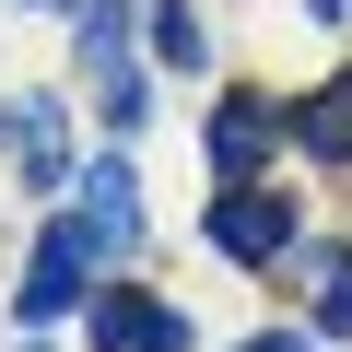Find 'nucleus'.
<instances>
[{
  "label": "nucleus",
  "instance_id": "obj_1",
  "mask_svg": "<svg viewBox=\"0 0 352 352\" xmlns=\"http://www.w3.org/2000/svg\"><path fill=\"white\" fill-rule=\"evenodd\" d=\"M212 247H223V258H247V270H258V258H282V247H294V200H282V188H258V176H223V200H212Z\"/></svg>",
  "mask_w": 352,
  "mask_h": 352
},
{
  "label": "nucleus",
  "instance_id": "obj_2",
  "mask_svg": "<svg viewBox=\"0 0 352 352\" xmlns=\"http://www.w3.org/2000/svg\"><path fill=\"white\" fill-rule=\"evenodd\" d=\"M94 223H47L36 235V282H24V317H59V305H82V270H94Z\"/></svg>",
  "mask_w": 352,
  "mask_h": 352
},
{
  "label": "nucleus",
  "instance_id": "obj_3",
  "mask_svg": "<svg viewBox=\"0 0 352 352\" xmlns=\"http://www.w3.org/2000/svg\"><path fill=\"white\" fill-rule=\"evenodd\" d=\"M94 352H188V317L164 294H106L94 305Z\"/></svg>",
  "mask_w": 352,
  "mask_h": 352
},
{
  "label": "nucleus",
  "instance_id": "obj_4",
  "mask_svg": "<svg viewBox=\"0 0 352 352\" xmlns=\"http://www.w3.org/2000/svg\"><path fill=\"white\" fill-rule=\"evenodd\" d=\"M270 153H282V118H270L258 94H223V106H212V176H258Z\"/></svg>",
  "mask_w": 352,
  "mask_h": 352
},
{
  "label": "nucleus",
  "instance_id": "obj_5",
  "mask_svg": "<svg viewBox=\"0 0 352 352\" xmlns=\"http://www.w3.org/2000/svg\"><path fill=\"white\" fill-rule=\"evenodd\" d=\"M0 141L24 153L36 188H71V164H59V106H47V94H12V106H0Z\"/></svg>",
  "mask_w": 352,
  "mask_h": 352
},
{
  "label": "nucleus",
  "instance_id": "obj_6",
  "mask_svg": "<svg viewBox=\"0 0 352 352\" xmlns=\"http://www.w3.org/2000/svg\"><path fill=\"white\" fill-rule=\"evenodd\" d=\"M82 223L106 247H141V188H129V164H82Z\"/></svg>",
  "mask_w": 352,
  "mask_h": 352
},
{
  "label": "nucleus",
  "instance_id": "obj_7",
  "mask_svg": "<svg viewBox=\"0 0 352 352\" xmlns=\"http://www.w3.org/2000/svg\"><path fill=\"white\" fill-rule=\"evenodd\" d=\"M294 141H305V153H317V164H352V71H340V82H317V94H305V118H294Z\"/></svg>",
  "mask_w": 352,
  "mask_h": 352
},
{
  "label": "nucleus",
  "instance_id": "obj_8",
  "mask_svg": "<svg viewBox=\"0 0 352 352\" xmlns=\"http://www.w3.org/2000/svg\"><path fill=\"white\" fill-rule=\"evenodd\" d=\"M153 59L164 71H200V24L176 12V0H153Z\"/></svg>",
  "mask_w": 352,
  "mask_h": 352
},
{
  "label": "nucleus",
  "instance_id": "obj_9",
  "mask_svg": "<svg viewBox=\"0 0 352 352\" xmlns=\"http://www.w3.org/2000/svg\"><path fill=\"white\" fill-rule=\"evenodd\" d=\"M317 329L352 340V258H317Z\"/></svg>",
  "mask_w": 352,
  "mask_h": 352
},
{
  "label": "nucleus",
  "instance_id": "obj_10",
  "mask_svg": "<svg viewBox=\"0 0 352 352\" xmlns=\"http://www.w3.org/2000/svg\"><path fill=\"white\" fill-rule=\"evenodd\" d=\"M247 352H305V340H294V329H270V340H247Z\"/></svg>",
  "mask_w": 352,
  "mask_h": 352
},
{
  "label": "nucleus",
  "instance_id": "obj_11",
  "mask_svg": "<svg viewBox=\"0 0 352 352\" xmlns=\"http://www.w3.org/2000/svg\"><path fill=\"white\" fill-rule=\"evenodd\" d=\"M24 12H71V0H24Z\"/></svg>",
  "mask_w": 352,
  "mask_h": 352
}]
</instances>
